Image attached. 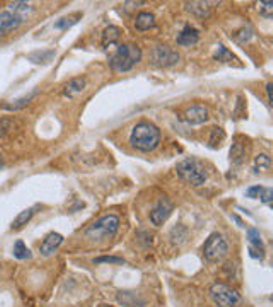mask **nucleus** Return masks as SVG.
<instances>
[{
  "label": "nucleus",
  "instance_id": "30",
  "mask_svg": "<svg viewBox=\"0 0 273 307\" xmlns=\"http://www.w3.org/2000/svg\"><path fill=\"white\" fill-rule=\"evenodd\" d=\"M101 263L123 264V263H125V260H123V258H116V256H102V258H96V260H94V264H101Z\"/></svg>",
  "mask_w": 273,
  "mask_h": 307
},
{
  "label": "nucleus",
  "instance_id": "3",
  "mask_svg": "<svg viewBox=\"0 0 273 307\" xmlns=\"http://www.w3.org/2000/svg\"><path fill=\"white\" fill-rule=\"evenodd\" d=\"M118 230H120V217L114 214H110L101 217L94 224H90L88 229L84 230V236L92 240L113 239L118 234Z\"/></svg>",
  "mask_w": 273,
  "mask_h": 307
},
{
  "label": "nucleus",
  "instance_id": "22",
  "mask_svg": "<svg viewBox=\"0 0 273 307\" xmlns=\"http://www.w3.org/2000/svg\"><path fill=\"white\" fill-rule=\"evenodd\" d=\"M272 166V159L266 156V154H260V156H256L254 159V172H262L264 169H270Z\"/></svg>",
  "mask_w": 273,
  "mask_h": 307
},
{
  "label": "nucleus",
  "instance_id": "31",
  "mask_svg": "<svg viewBox=\"0 0 273 307\" xmlns=\"http://www.w3.org/2000/svg\"><path fill=\"white\" fill-rule=\"evenodd\" d=\"M224 138H226L224 130H222V128H214V130H212V138H210V144L217 145V144L224 142Z\"/></svg>",
  "mask_w": 273,
  "mask_h": 307
},
{
  "label": "nucleus",
  "instance_id": "33",
  "mask_svg": "<svg viewBox=\"0 0 273 307\" xmlns=\"http://www.w3.org/2000/svg\"><path fill=\"white\" fill-rule=\"evenodd\" d=\"M260 198H262V203H273V188H263Z\"/></svg>",
  "mask_w": 273,
  "mask_h": 307
},
{
  "label": "nucleus",
  "instance_id": "4",
  "mask_svg": "<svg viewBox=\"0 0 273 307\" xmlns=\"http://www.w3.org/2000/svg\"><path fill=\"white\" fill-rule=\"evenodd\" d=\"M178 176L192 186H202L206 181L205 168L196 159H184L176 166Z\"/></svg>",
  "mask_w": 273,
  "mask_h": 307
},
{
  "label": "nucleus",
  "instance_id": "21",
  "mask_svg": "<svg viewBox=\"0 0 273 307\" xmlns=\"http://www.w3.org/2000/svg\"><path fill=\"white\" fill-rule=\"evenodd\" d=\"M36 96V92H32L30 94V96H26V98H20L18 99V101H12V104H4L2 108L4 110H7V111H18L20 110V108H24V106H28L31 102V99Z\"/></svg>",
  "mask_w": 273,
  "mask_h": 307
},
{
  "label": "nucleus",
  "instance_id": "28",
  "mask_svg": "<svg viewBox=\"0 0 273 307\" xmlns=\"http://www.w3.org/2000/svg\"><path fill=\"white\" fill-rule=\"evenodd\" d=\"M215 60H218V62H224V64H229V62H232V60H236L234 58V55L232 53L229 52V50H227L226 46H218V50H217V53H215Z\"/></svg>",
  "mask_w": 273,
  "mask_h": 307
},
{
  "label": "nucleus",
  "instance_id": "15",
  "mask_svg": "<svg viewBox=\"0 0 273 307\" xmlns=\"http://www.w3.org/2000/svg\"><path fill=\"white\" fill-rule=\"evenodd\" d=\"M154 26H156L154 14H150V12H140V14L136 16L135 28L138 29V31H148V29H152Z\"/></svg>",
  "mask_w": 273,
  "mask_h": 307
},
{
  "label": "nucleus",
  "instance_id": "23",
  "mask_svg": "<svg viewBox=\"0 0 273 307\" xmlns=\"http://www.w3.org/2000/svg\"><path fill=\"white\" fill-rule=\"evenodd\" d=\"M80 18H82V14H74V16H68V18L60 19L58 22L55 24V28H56V29H62V31H65V29H68V28L76 26V24L78 22V19H80Z\"/></svg>",
  "mask_w": 273,
  "mask_h": 307
},
{
  "label": "nucleus",
  "instance_id": "36",
  "mask_svg": "<svg viewBox=\"0 0 273 307\" xmlns=\"http://www.w3.org/2000/svg\"><path fill=\"white\" fill-rule=\"evenodd\" d=\"M266 94L268 99H270V104L273 106V84H266Z\"/></svg>",
  "mask_w": 273,
  "mask_h": 307
},
{
  "label": "nucleus",
  "instance_id": "12",
  "mask_svg": "<svg viewBox=\"0 0 273 307\" xmlns=\"http://www.w3.org/2000/svg\"><path fill=\"white\" fill-rule=\"evenodd\" d=\"M200 40V32L198 29L192 28V26H186L183 31L178 34V44L180 46H195Z\"/></svg>",
  "mask_w": 273,
  "mask_h": 307
},
{
  "label": "nucleus",
  "instance_id": "5",
  "mask_svg": "<svg viewBox=\"0 0 273 307\" xmlns=\"http://www.w3.org/2000/svg\"><path fill=\"white\" fill-rule=\"evenodd\" d=\"M210 297L217 307H238L241 296L226 284H214L210 287Z\"/></svg>",
  "mask_w": 273,
  "mask_h": 307
},
{
  "label": "nucleus",
  "instance_id": "24",
  "mask_svg": "<svg viewBox=\"0 0 273 307\" xmlns=\"http://www.w3.org/2000/svg\"><path fill=\"white\" fill-rule=\"evenodd\" d=\"M248 240H250V244L253 248H256V250H263V240H262V234H260L258 229H250L248 230Z\"/></svg>",
  "mask_w": 273,
  "mask_h": 307
},
{
  "label": "nucleus",
  "instance_id": "18",
  "mask_svg": "<svg viewBox=\"0 0 273 307\" xmlns=\"http://www.w3.org/2000/svg\"><path fill=\"white\" fill-rule=\"evenodd\" d=\"M244 157H246V145L241 144L239 140H236V144L230 148V160L236 166H241L244 162Z\"/></svg>",
  "mask_w": 273,
  "mask_h": 307
},
{
  "label": "nucleus",
  "instance_id": "39",
  "mask_svg": "<svg viewBox=\"0 0 273 307\" xmlns=\"http://www.w3.org/2000/svg\"><path fill=\"white\" fill-rule=\"evenodd\" d=\"M272 210H273V203H272Z\"/></svg>",
  "mask_w": 273,
  "mask_h": 307
},
{
  "label": "nucleus",
  "instance_id": "20",
  "mask_svg": "<svg viewBox=\"0 0 273 307\" xmlns=\"http://www.w3.org/2000/svg\"><path fill=\"white\" fill-rule=\"evenodd\" d=\"M14 256L18 260H31L32 258L30 248H28L22 240H18V242L14 244Z\"/></svg>",
  "mask_w": 273,
  "mask_h": 307
},
{
  "label": "nucleus",
  "instance_id": "37",
  "mask_svg": "<svg viewBox=\"0 0 273 307\" xmlns=\"http://www.w3.org/2000/svg\"><path fill=\"white\" fill-rule=\"evenodd\" d=\"M0 166H2V156H0Z\"/></svg>",
  "mask_w": 273,
  "mask_h": 307
},
{
  "label": "nucleus",
  "instance_id": "32",
  "mask_svg": "<svg viewBox=\"0 0 273 307\" xmlns=\"http://www.w3.org/2000/svg\"><path fill=\"white\" fill-rule=\"evenodd\" d=\"M10 126H12V122L9 118H0V138L9 134Z\"/></svg>",
  "mask_w": 273,
  "mask_h": 307
},
{
  "label": "nucleus",
  "instance_id": "9",
  "mask_svg": "<svg viewBox=\"0 0 273 307\" xmlns=\"http://www.w3.org/2000/svg\"><path fill=\"white\" fill-rule=\"evenodd\" d=\"M22 20L24 19L20 16H18L16 12H12L9 9L0 10V38H4V36L14 32L16 29H19Z\"/></svg>",
  "mask_w": 273,
  "mask_h": 307
},
{
  "label": "nucleus",
  "instance_id": "14",
  "mask_svg": "<svg viewBox=\"0 0 273 307\" xmlns=\"http://www.w3.org/2000/svg\"><path fill=\"white\" fill-rule=\"evenodd\" d=\"M86 86H88V80H86L84 77L72 78V80H70L68 84L64 87V96L74 98V96H76V94H80L82 90L86 89Z\"/></svg>",
  "mask_w": 273,
  "mask_h": 307
},
{
  "label": "nucleus",
  "instance_id": "17",
  "mask_svg": "<svg viewBox=\"0 0 273 307\" xmlns=\"http://www.w3.org/2000/svg\"><path fill=\"white\" fill-rule=\"evenodd\" d=\"M122 40V29L116 26H110L104 29L102 32V46H111V44H116Z\"/></svg>",
  "mask_w": 273,
  "mask_h": 307
},
{
  "label": "nucleus",
  "instance_id": "13",
  "mask_svg": "<svg viewBox=\"0 0 273 307\" xmlns=\"http://www.w3.org/2000/svg\"><path fill=\"white\" fill-rule=\"evenodd\" d=\"M217 2H190L186 4V10L190 14L196 16V18H206L210 14V9L212 6H215Z\"/></svg>",
  "mask_w": 273,
  "mask_h": 307
},
{
  "label": "nucleus",
  "instance_id": "8",
  "mask_svg": "<svg viewBox=\"0 0 273 307\" xmlns=\"http://www.w3.org/2000/svg\"><path fill=\"white\" fill-rule=\"evenodd\" d=\"M172 212H174V203L169 200V198L162 196L150 212V222L154 224L156 227L164 226V224L168 222V218L171 217Z\"/></svg>",
  "mask_w": 273,
  "mask_h": 307
},
{
  "label": "nucleus",
  "instance_id": "34",
  "mask_svg": "<svg viewBox=\"0 0 273 307\" xmlns=\"http://www.w3.org/2000/svg\"><path fill=\"white\" fill-rule=\"evenodd\" d=\"M262 192H263V186H253V188H250L246 192V194H248V198H260V194H262Z\"/></svg>",
  "mask_w": 273,
  "mask_h": 307
},
{
  "label": "nucleus",
  "instance_id": "11",
  "mask_svg": "<svg viewBox=\"0 0 273 307\" xmlns=\"http://www.w3.org/2000/svg\"><path fill=\"white\" fill-rule=\"evenodd\" d=\"M62 242H64V236L58 234V232H50L46 238L43 239V242H41V246H40L41 254H43V256L53 254V252H55L62 246Z\"/></svg>",
  "mask_w": 273,
  "mask_h": 307
},
{
  "label": "nucleus",
  "instance_id": "35",
  "mask_svg": "<svg viewBox=\"0 0 273 307\" xmlns=\"http://www.w3.org/2000/svg\"><path fill=\"white\" fill-rule=\"evenodd\" d=\"M250 254H251V258H254V260H263L264 258V251L263 250H256V248H253V246L250 248Z\"/></svg>",
  "mask_w": 273,
  "mask_h": 307
},
{
  "label": "nucleus",
  "instance_id": "26",
  "mask_svg": "<svg viewBox=\"0 0 273 307\" xmlns=\"http://www.w3.org/2000/svg\"><path fill=\"white\" fill-rule=\"evenodd\" d=\"M118 302L123 306H128V307H135V306H144V302H138L136 298L134 297V294L130 292H122L118 294Z\"/></svg>",
  "mask_w": 273,
  "mask_h": 307
},
{
  "label": "nucleus",
  "instance_id": "1",
  "mask_svg": "<svg viewBox=\"0 0 273 307\" xmlns=\"http://www.w3.org/2000/svg\"><path fill=\"white\" fill-rule=\"evenodd\" d=\"M130 144L140 152H152L160 144V132L152 123H138L130 135Z\"/></svg>",
  "mask_w": 273,
  "mask_h": 307
},
{
  "label": "nucleus",
  "instance_id": "27",
  "mask_svg": "<svg viewBox=\"0 0 273 307\" xmlns=\"http://www.w3.org/2000/svg\"><path fill=\"white\" fill-rule=\"evenodd\" d=\"M258 12L263 18H273V0H262V2H258Z\"/></svg>",
  "mask_w": 273,
  "mask_h": 307
},
{
  "label": "nucleus",
  "instance_id": "7",
  "mask_svg": "<svg viewBox=\"0 0 273 307\" xmlns=\"http://www.w3.org/2000/svg\"><path fill=\"white\" fill-rule=\"evenodd\" d=\"M180 60V53L176 50L166 46V44H159V46L152 50V64L157 65V67H174Z\"/></svg>",
  "mask_w": 273,
  "mask_h": 307
},
{
  "label": "nucleus",
  "instance_id": "25",
  "mask_svg": "<svg viewBox=\"0 0 273 307\" xmlns=\"http://www.w3.org/2000/svg\"><path fill=\"white\" fill-rule=\"evenodd\" d=\"M53 56H55V52H38L30 55V60L32 64H48V62H52Z\"/></svg>",
  "mask_w": 273,
  "mask_h": 307
},
{
  "label": "nucleus",
  "instance_id": "38",
  "mask_svg": "<svg viewBox=\"0 0 273 307\" xmlns=\"http://www.w3.org/2000/svg\"><path fill=\"white\" fill-rule=\"evenodd\" d=\"M99 307H111V306H99Z\"/></svg>",
  "mask_w": 273,
  "mask_h": 307
},
{
  "label": "nucleus",
  "instance_id": "6",
  "mask_svg": "<svg viewBox=\"0 0 273 307\" xmlns=\"http://www.w3.org/2000/svg\"><path fill=\"white\" fill-rule=\"evenodd\" d=\"M229 252V244L224 239L222 234H212L206 242L204 244V254L205 258L210 261V263H217V261H222Z\"/></svg>",
  "mask_w": 273,
  "mask_h": 307
},
{
  "label": "nucleus",
  "instance_id": "2",
  "mask_svg": "<svg viewBox=\"0 0 273 307\" xmlns=\"http://www.w3.org/2000/svg\"><path fill=\"white\" fill-rule=\"evenodd\" d=\"M140 58H142V50L138 46H135V44H122L118 52L111 56L110 68L118 74L128 72L138 64Z\"/></svg>",
  "mask_w": 273,
  "mask_h": 307
},
{
  "label": "nucleus",
  "instance_id": "29",
  "mask_svg": "<svg viewBox=\"0 0 273 307\" xmlns=\"http://www.w3.org/2000/svg\"><path fill=\"white\" fill-rule=\"evenodd\" d=\"M251 36H253V31H251V28H248V29L244 28V29H241V31L238 32V34H234V40L238 41V43L244 44L246 41L251 40Z\"/></svg>",
  "mask_w": 273,
  "mask_h": 307
},
{
  "label": "nucleus",
  "instance_id": "19",
  "mask_svg": "<svg viewBox=\"0 0 273 307\" xmlns=\"http://www.w3.org/2000/svg\"><path fill=\"white\" fill-rule=\"evenodd\" d=\"M9 10L16 12V14L20 16L22 19H26L28 16L32 12V6L28 2H12V4H9Z\"/></svg>",
  "mask_w": 273,
  "mask_h": 307
},
{
  "label": "nucleus",
  "instance_id": "10",
  "mask_svg": "<svg viewBox=\"0 0 273 307\" xmlns=\"http://www.w3.org/2000/svg\"><path fill=\"white\" fill-rule=\"evenodd\" d=\"M183 120L192 126L204 125L206 120H208V110H206V106H204V104L190 106L188 110L183 113Z\"/></svg>",
  "mask_w": 273,
  "mask_h": 307
},
{
  "label": "nucleus",
  "instance_id": "16",
  "mask_svg": "<svg viewBox=\"0 0 273 307\" xmlns=\"http://www.w3.org/2000/svg\"><path fill=\"white\" fill-rule=\"evenodd\" d=\"M38 208H40V206L36 205V206H32V208H28V210L20 212L18 217H16V220L12 222V230H19L20 227L28 226V222H31V218L34 217V214H36V210H38Z\"/></svg>",
  "mask_w": 273,
  "mask_h": 307
}]
</instances>
